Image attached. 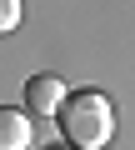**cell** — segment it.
Masks as SVG:
<instances>
[{
    "label": "cell",
    "mask_w": 135,
    "mask_h": 150,
    "mask_svg": "<svg viewBox=\"0 0 135 150\" xmlns=\"http://www.w3.org/2000/svg\"><path fill=\"white\" fill-rule=\"evenodd\" d=\"M55 125H60V140L70 150H105L115 135V105L100 90H65Z\"/></svg>",
    "instance_id": "cell-1"
},
{
    "label": "cell",
    "mask_w": 135,
    "mask_h": 150,
    "mask_svg": "<svg viewBox=\"0 0 135 150\" xmlns=\"http://www.w3.org/2000/svg\"><path fill=\"white\" fill-rule=\"evenodd\" d=\"M20 15H25L20 0H0V35H10V30L20 25Z\"/></svg>",
    "instance_id": "cell-4"
},
{
    "label": "cell",
    "mask_w": 135,
    "mask_h": 150,
    "mask_svg": "<svg viewBox=\"0 0 135 150\" xmlns=\"http://www.w3.org/2000/svg\"><path fill=\"white\" fill-rule=\"evenodd\" d=\"M35 145V125L25 110L15 105H0V150H30Z\"/></svg>",
    "instance_id": "cell-3"
},
{
    "label": "cell",
    "mask_w": 135,
    "mask_h": 150,
    "mask_svg": "<svg viewBox=\"0 0 135 150\" xmlns=\"http://www.w3.org/2000/svg\"><path fill=\"white\" fill-rule=\"evenodd\" d=\"M45 150H70V145H45Z\"/></svg>",
    "instance_id": "cell-5"
},
{
    "label": "cell",
    "mask_w": 135,
    "mask_h": 150,
    "mask_svg": "<svg viewBox=\"0 0 135 150\" xmlns=\"http://www.w3.org/2000/svg\"><path fill=\"white\" fill-rule=\"evenodd\" d=\"M65 100V80L60 75H30L25 80V110L30 115H55Z\"/></svg>",
    "instance_id": "cell-2"
}]
</instances>
